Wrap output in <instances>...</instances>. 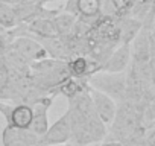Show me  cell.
Masks as SVG:
<instances>
[{
  "mask_svg": "<svg viewBox=\"0 0 155 146\" xmlns=\"http://www.w3.org/2000/svg\"><path fill=\"white\" fill-rule=\"evenodd\" d=\"M88 85L108 95L110 98L122 102L125 101L126 93V73H108V71H97L87 79Z\"/></svg>",
  "mask_w": 155,
  "mask_h": 146,
  "instance_id": "6da1fadb",
  "label": "cell"
},
{
  "mask_svg": "<svg viewBox=\"0 0 155 146\" xmlns=\"http://www.w3.org/2000/svg\"><path fill=\"white\" fill-rule=\"evenodd\" d=\"M9 47L14 52H17L21 58H25L28 62L38 61V59H43V58L47 56L43 44L38 40H35L34 37H31L29 34L18 35L15 40H12Z\"/></svg>",
  "mask_w": 155,
  "mask_h": 146,
  "instance_id": "7a4b0ae2",
  "label": "cell"
},
{
  "mask_svg": "<svg viewBox=\"0 0 155 146\" xmlns=\"http://www.w3.org/2000/svg\"><path fill=\"white\" fill-rule=\"evenodd\" d=\"M71 135V128L68 122V114L65 111L64 116H61L52 126L47 128V131L40 135L37 146H53V144H64L68 143Z\"/></svg>",
  "mask_w": 155,
  "mask_h": 146,
  "instance_id": "3957f363",
  "label": "cell"
},
{
  "mask_svg": "<svg viewBox=\"0 0 155 146\" xmlns=\"http://www.w3.org/2000/svg\"><path fill=\"white\" fill-rule=\"evenodd\" d=\"M40 135H37L29 128H17L12 125H6L2 132L3 146H37Z\"/></svg>",
  "mask_w": 155,
  "mask_h": 146,
  "instance_id": "277c9868",
  "label": "cell"
},
{
  "mask_svg": "<svg viewBox=\"0 0 155 146\" xmlns=\"http://www.w3.org/2000/svg\"><path fill=\"white\" fill-rule=\"evenodd\" d=\"M90 91V96H91V101H93V105H94V110L97 113V116L101 117V120L105 123V125H111L114 116H116V111H117V105H116V101L113 98H110L108 95L90 87L88 88Z\"/></svg>",
  "mask_w": 155,
  "mask_h": 146,
  "instance_id": "5b68a950",
  "label": "cell"
},
{
  "mask_svg": "<svg viewBox=\"0 0 155 146\" xmlns=\"http://www.w3.org/2000/svg\"><path fill=\"white\" fill-rule=\"evenodd\" d=\"M129 62H131V43H120V46H117L107 58L101 71L119 73L123 71Z\"/></svg>",
  "mask_w": 155,
  "mask_h": 146,
  "instance_id": "8992f818",
  "label": "cell"
},
{
  "mask_svg": "<svg viewBox=\"0 0 155 146\" xmlns=\"http://www.w3.org/2000/svg\"><path fill=\"white\" fill-rule=\"evenodd\" d=\"M67 70H68L70 76L79 78V79H88L91 75L101 71L99 65L94 61H91L87 55H78V56H73L71 59H68Z\"/></svg>",
  "mask_w": 155,
  "mask_h": 146,
  "instance_id": "52a82bcc",
  "label": "cell"
},
{
  "mask_svg": "<svg viewBox=\"0 0 155 146\" xmlns=\"http://www.w3.org/2000/svg\"><path fill=\"white\" fill-rule=\"evenodd\" d=\"M150 29L152 28L141 26V29L138 31L135 38L131 41L132 43L131 58L134 62H147L149 61V58H150V40H149Z\"/></svg>",
  "mask_w": 155,
  "mask_h": 146,
  "instance_id": "ba28073f",
  "label": "cell"
},
{
  "mask_svg": "<svg viewBox=\"0 0 155 146\" xmlns=\"http://www.w3.org/2000/svg\"><path fill=\"white\" fill-rule=\"evenodd\" d=\"M52 101H53V98L52 96H47L43 101L35 102L32 105V108H34V117H32V123H31L29 129H32L37 135H43L47 131V128H49L47 110H49Z\"/></svg>",
  "mask_w": 155,
  "mask_h": 146,
  "instance_id": "9c48e42d",
  "label": "cell"
},
{
  "mask_svg": "<svg viewBox=\"0 0 155 146\" xmlns=\"http://www.w3.org/2000/svg\"><path fill=\"white\" fill-rule=\"evenodd\" d=\"M52 18L53 17H38V18L31 20L29 23H25L26 34H29L35 40L56 37V29Z\"/></svg>",
  "mask_w": 155,
  "mask_h": 146,
  "instance_id": "30bf717a",
  "label": "cell"
},
{
  "mask_svg": "<svg viewBox=\"0 0 155 146\" xmlns=\"http://www.w3.org/2000/svg\"><path fill=\"white\" fill-rule=\"evenodd\" d=\"M32 117H34L32 105L21 102V104H17L15 107H12L8 125H12L17 128H29L32 123Z\"/></svg>",
  "mask_w": 155,
  "mask_h": 146,
  "instance_id": "8fae6325",
  "label": "cell"
},
{
  "mask_svg": "<svg viewBox=\"0 0 155 146\" xmlns=\"http://www.w3.org/2000/svg\"><path fill=\"white\" fill-rule=\"evenodd\" d=\"M88 87L87 79H79V78H73V76H67L64 81L59 82V85L56 87V91L61 93L62 96L71 99L76 95H79L82 90H85Z\"/></svg>",
  "mask_w": 155,
  "mask_h": 146,
  "instance_id": "7c38bea8",
  "label": "cell"
},
{
  "mask_svg": "<svg viewBox=\"0 0 155 146\" xmlns=\"http://www.w3.org/2000/svg\"><path fill=\"white\" fill-rule=\"evenodd\" d=\"M141 29V22L128 15L119 18V31H120V43H131L138 31Z\"/></svg>",
  "mask_w": 155,
  "mask_h": 146,
  "instance_id": "4fadbf2b",
  "label": "cell"
},
{
  "mask_svg": "<svg viewBox=\"0 0 155 146\" xmlns=\"http://www.w3.org/2000/svg\"><path fill=\"white\" fill-rule=\"evenodd\" d=\"M76 15L70 14V12H58L52 20H53V25H55V29H56V35L59 37H67V35H71L73 34V28H74V23H76Z\"/></svg>",
  "mask_w": 155,
  "mask_h": 146,
  "instance_id": "5bb4252c",
  "label": "cell"
},
{
  "mask_svg": "<svg viewBox=\"0 0 155 146\" xmlns=\"http://www.w3.org/2000/svg\"><path fill=\"white\" fill-rule=\"evenodd\" d=\"M78 17H99L102 14L101 0H76Z\"/></svg>",
  "mask_w": 155,
  "mask_h": 146,
  "instance_id": "9a60e30c",
  "label": "cell"
},
{
  "mask_svg": "<svg viewBox=\"0 0 155 146\" xmlns=\"http://www.w3.org/2000/svg\"><path fill=\"white\" fill-rule=\"evenodd\" d=\"M17 17L14 12V6L0 3V28L2 29H14L17 26Z\"/></svg>",
  "mask_w": 155,
  "mask_h": 146,
  "instance_id": "2e32d148",
  "label": "cell"
},
{
  "mask_svg": "<svg viewBox=\"0 0 155 146\" xmlns=\"http://www.w3.org/2000/svg\"><path fill=\"white\" fill-rule=\"evenodd\" d=\"M9 78H11L9 68L3 62V59L0 58V99H3V96H5V91H6L8 84H9Z\"/></svg>",
  "mask_w": 155,
  "mask_h": 146,
  "instance_id": "e0dca14e",
  "label": "cell"
},
{
  "mask_svg": "<svg viewBox=\"0 0 155 146\" xmlns=\"http://www.w3.org/2000/svg\"><path fill=\"white\" fill-rule=\"evenodd\" d=\"M11 111H12V107L2 102V99H0V113L3 114V117L6 119V122H9V117H11Z\"/></svg>",
  "mask_w": 155,
  "mask_h": 146,
  "instance_id": "ac0fdd59",
  "label": "cell"
},
{
  "mask_svg": "<svg viewBox=\"0 0 155 146\" xmlns=\"http://www.w3.org/2000/svg\"><path fill=\"white\" fill-rule=\"evenodd\" d=\"M146 138H147V146H155V129L146 134Z\"/></svg>",
  "mask_w": 155,
  "mask_h": 146,
  "instance_id": "d6986e66",
  "label": "cell"
},
{
  "mask_svg": "<svg viewBox=\"0 0 155 146\" xmlns=\"http://www.w3.org/2000/svg\"><path fill=\"white\" fill-rule=\"evenodd\" d=\"M149 67L152 70V76H153L155 75V53L150 55V58H149Z\"/></svg>",
  "mask_w": 155,
  "mask_h": 146,
  "instance_id": "ffe728a7",
  "label": "cell"
},
{
  "mask_svg": "<svg viewBox=\"0 0 155 146\" xmlns=\"http://www.w3.org/2000/svg\"><path fill=\"white\" fill-rule=\"evenodd\" d=\"M99 146H122V143L120 141H116V140H108L105 143H101Z\"/></svg>",
  "mask_w": 155,
  "mask_h": 146,
  "instance_id": "44dd1931",
  "label": "cell"
},
{
  "mask_svg": "<svg viewBox=\"0 0 155 146\" xmlns=\"http://www.w3.org/2000/svg\"><path fill=\"white\" fill-rule=\"evenodd\" d=\"M23 0H0V3H6V5H11V6H15L18 3H21Z\"/></svg>",
  "mask_w": 155,
  "mask_h": 146,
  "instance_id": "7402d4cb",
  "label": "cell"
},
{
  "mask_svg": "<svg viewBox=\"0 0 155 146\" xmlns=\"http://www.w3.org/2000/svg\"><path fill=\"white\" fill-rule=\"evenodd\" d=\"M143 2H146V3H150V5H155V0H143Z\"/></svg>",
  "mask_w": 155,
  "mask_h": 146,
  "instance_id": "603a6c76",
  "label": "cell"
},
{
  "mask_svg": "<svg viewBox=\"0 0 155 146\" xmlns=\"http://www.w3.org/2000/svg\"><path fill=\"white\" fill-rule=\"evenodd\" d=\"M152 85H153V88H155V75L152 76Z\"/></svg>",
  "mask_w": 155,
  "mask_h": 146,
  "instance_id": "cb8c5ba5",
  "label": "cell"
}]
</instances>
